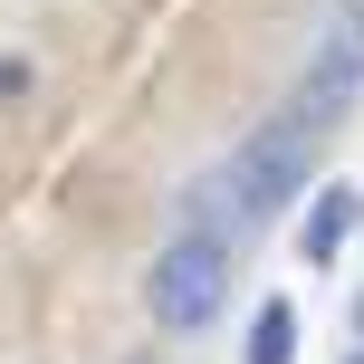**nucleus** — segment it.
Wrapping results in <instances>:
<instances>
[{"label": "nucleus", "instance_id": "f257e3e1", "mask_svg": "<svg viewBox=\"0 0 364 364\" xmlns=\"http://www.w3.org/2000/svg\"><path fill=\"white\" fill-rule=\"evenodd\" d=\"M211 182H220V211H230L240 230H250V220H278V211H288V201L316 182V125H307L297 106L269 115V125H250Z\"/></svg>", "mask_w": 364, "mask_h": 364}, {"label": "nucleus", "instance_id": "f03ea898", "mask_svg": "<svg viewBox=\"0 0 364 364\" xmlns=\"http://www.w3.org/2000/svg\"><path fill=\"white\" fill-rule=\"evenodd\" d=\"M144 307L164 336H201L220 307H230V250H220L211 230H182L164 240V259L144 269Z\"/></svg>", "mask_w": 364, "mask_h": 364}, {"label": "nucleus", "instance_id": "7ed1b4c3", "mask_svg": "<svg viewBox=\"0 0 364 364\" xmlns=\"http://www.w3.org/2000/svg\"><path fill=\"white\" fill-rule=\"evenodd\" d=\"M364 96V0H346V10L316 29V58H307V77H297V115L307 125H336Z\"/></svg>", "mask_w": 364, "mask_h": 364}, {"label": "nucleus", "instance_id": "20e7f679", "mask_svg": "<svg viewBox=\"0 0 364 364\" xmlns=\"http://www.w3.org/2000/svg\"><path fill=\"white\" fill-rule=\"evenodd\" d=\"M355 220H364V201H355V192H336V182H326V192H316V211L297 220V259H316V269H326V259H336V250L355 240Z\"/></svg>", "mask_w": 364, "mask_h": 364}, {"label": "nucleus", "instance_id": "39448f33", "mask_svg": "<svg viewBox=\"0 0 364 364\" xmlns=\"http://www.w3.org/2000/svg\"><path fill=\"white\" fill-rule=\"evenodd\" d=\"M240 364H297V307H288V297H269V307L250 316V346H240Z\"/></svg>", "mask_w": 364, "mask_h": 364}, {"label": "nucleus", "instance_id": "423d86ee", "mask_svg": "<svg viewBox=\"0 0 364 364\" xmlns=\"http://www.w3.org/2000/svg\"><path fill=\"white\" fill-rule=\"evenodd\" d=\"M29 87V58H0V96H19Z\"/></svg>", "mask_w": 364, "mask_h": 364}, {"label": "nucleus", "instance_id": "0eeeda50", "mask_svg": "<svg viewBox=\"0 0 364 364\" xmlns=\"http://www.w3.org/2000/svg\"><path fill=\"white\" fill-rule=\"evenodd\" d=\"M355 336H364V297H355Z\"/></svg>", "mask_w": 364, "mask_h": 364}, {"label": "nucleus", "instance_id": "6e6552de", "mask_svg": "<svg viewBox=\"0 0 364 364\" xmlns=\"http://www.w3.org/2000/svg\"><path fill=\"white\" fill-rule=\"evenodd\" d=\"M355 364H364V355H355Z\"/></svg>", "mask_w": 364, "mask_h": 364}]
</instances>
